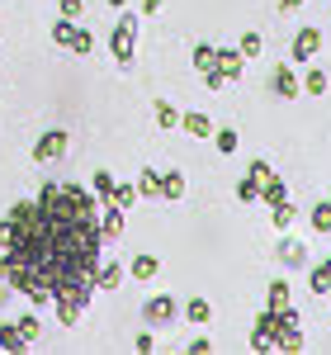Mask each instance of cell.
Instances as JSON below:
<instances>
[{"mask_svg":"<svg viewBox=\"0 0 331 355\" xmlns=\"http://www.w3.org/2000/svg\"><path fill=\"white\" fill-rule=\"evenodd\" d=\"M100 261V199L85 185L48 180L38 199H15L0 218V279L28 303H53L62 327H76L95 299Z\"/></svg>","mask_w":331,"mask_h":355,"instance_id":"obj_1","label":"cell"},{"mask_svg":"<svg viewBox=\"0 0 331 355\" xmlns=\"http://www.w3.org/2000/svg\"><path fill=\"white\" fill-rule=\"evenodd\" d=\"M251 346L256 351H303V322L289 308H265L256 318V331H251Z\"/></svg>","mask_w":331,"mask_h":355,"instance_id":"obj_2","label":"cell"},{"mask_svg":"<svg viewBox=\"0 0 331 355\" xmlns=\"http://www.w3.org/2000/svg\"><path fill=\"white\" fill-rule=\"evenodd\" d=\"M133 53H138V15H118L109 28V57L118 67H133Z\"/></svg>","mask_w":331,"mask_h":355,"instance_id":"obj_3","label":"cell"},{"mask_svg":"<svg viewBox=\"0 0 331 355\" xmlns=\"http://www.w3.org/2000/svg\"><path fill=\"white\" fill-rule=\"evenodd\" d=\"M66 147H71V133L48 128V133L33 142V162H57V157H66Z\"/></svg>","mask_w":331,"mask_h":355,"instance_id":"obj_4","label":"cell"},{"mask_svg":"<svg viewBox=\"0 0 331 355\" xmlns=\"http://www.w3.org/2000/svg\"><path fill=\"white\" fill-rule=\"evenodd\" d=\"M270 90H275V100H298L303 81L294 76V67H289V62H279L275 71H270Z\"/></svg>","mask_w":331,"mask_h":355,"instance_id":"obj_5","label":"cell"},{"mask_svg":"<svg viewBox=\"0 0 331 355\" xmlns=\"http://www.w3.org/2000/svg\"><path fill=\"white\" fill-rule=\"evenodd\" d=\"M317 53H322V28L303 24L298 33H294V62H312Z\"/></svg>","mask_w":331,"mask_h":355,"instance_id":"obj_6","label":"cell"},{"mask_svg":"<svg viewBox=\"0 0 331 355\" xmlns=\"http://www.w3.org/2000/svg\"><path fill=\"white\" fill-rule=\"evenodd\" d=\"M175 313H180V303L170 299V294H156V299H147V308H142V318H147L152 327H166V322H175Z\"/></svg>","mask_w":331,"mask_h":355,"instance_id":"obj_7","label":"cell"},{"mask_svg":"<svg viewBox=\"0 0 331 355\" xmlns=\"http://www.w3.org/2000/svg\"><path fill=\"white\" fill-rule=\"evenodd\" d=\"M213 71H218L222 81H237V76L247 71V57L237 53V48H218V57H213Z\"/></svg>","mask_w":331,"mask_h":355,"instance_id":"obj_8","label":"cell"},{"mask_svg":"<svg viewBox=\"0 0 331 355\" xmlns=\"http://www.w3.org/2000/svg\"><path fill=\"white\" fill-rule=\"evenodd\" d=\"M275 256H279V266H284V270H298V266H307V246L298 242V237H284V242L275 246Z\"/></svg>","mask_w":331,"mask_h":355,"instance_id":"obj_9","label":"cell"},{"mask_svg":"<svg viewBox=\"0 0 331 355\" xmlns=\"http://www.w3.org/2000/svg\"><path fill=\"white\" fill-rule=\"evenodd\" d=\"M123 266L118 261H100V270H95V294H114L118 284H123Z\"/></svg>","mask_w":331,"mask_h":355,"instance_id":"obj_10","label":"cell"},{"mask_svg":"<svg viewBox=\"0 0 331 355\" xmlns=\"http://www.w3.org/2000/svg\"><path fill=\"white\" fill-rule=\"evenodd\" d=\"M156 270H161V261H156L152 251H138V256H133V266H128V275L142 279V284H147V279H156Z\"/></svg>","mask_w":331,"mask_h":355,"instance_id":"obj_11","label":"cell"},{"mask_svg":"<svg viewBox=\"0 0 331 355\" xmlns=\"http://www.w3.org/2000/svg\"><path fill=\"white\" fill-rule=\"evenodd\" d=\"M100 232H105V242H114V237H123V209H114V204H105V209H100Z\"/></svg>","mask_w":331,"mask_h":355,"instance_id":"obj_12","label":"cell"},{"mask_svg":"<svg viewBox=\"0 0 331 355\" xmlns=\"http://www.w3.org/2000/svg\"><path fill=\"white\" fill-rule=\"evenodd\" d=\"M180 128H185L190 137H213V119H208V114H199V110H190L185 119H180Z\"/></svg>","mask_w":331,"mask_h":355,"instance_id":"obj_13","label":"cell"},{"mask_svg":"<svg viewBox=\"0 0 331 355\" xmlns=\"http://www.w3.org/2000/svg\"><path fill=\"white\" fill-rule=\"evenodd\" d=\"M28 346H33V341L19 331V322H5V327H0V351H28Z\"/></svg>","mask_w":331,"mask_h":355,"instance_id":"obj_14","label":"cell"},{"mask_svg":"<svg viewBox=\"0 0 331 355\" xmlns=\"http://www.w3.org/2000/svg\"><path fill=\"white\" fill-rule=\"evenodd\" d=\"M260 199H265V204H270V209H275V204H284V199H289V190H284V180H279L275 171H270V175H265V180H260Z\"/></svg>","mask_w":331,"mask_h":355,"instance_id":"obj_15","label":"cell"},{"mask_svg":"<svg viewBox=\"0 0 331 355\" xmlns=\"http://www.w3.org/2000/svg\"><path fill=\"white\" fill-rule=\"evenodd\" d=\"M307 284H312V294H322V299H331V256L322 261V266H312V275H307Z\"/></svg>","mask_w":331,"mask_h":355,"instance_id":"obj_16","label":"cell"},{"mask_svg":"<svg viewBox=\"0 0 331 355\" xmlns=\"http://www.w3.org/2000/svg\"><path fill=\"white\" fill-rule=\"evenodd\" d=\"M161 199H185V175L180 171H161Z\"/></svg>","mask_w":331,"mask_h":355,"instance_id":"obj_17","label":"cell"},{"mask_svg":"<svg viewBox=\"0 0 331 355\" xmlns=\"http://www.w3.org/2000/svg\"><path fill=\"white\" fill-rule=\"evenodd\" d=\"M260 48H265V38H260L256 28H247V33H242V43H237V53L247 57V62H256V57H260Z\"/></svg>","mask_w":331,"mask_h":355,"instance_id":"obj_18","label":"cell"},{"mask_svg":"<svg viewBox=\"0 0 331 355\" xmlns=\"http://www.w3.org/2000/svg\"><path fill=\"white\" fill-rule=\"evenodd\" d=\"M133 199H138V185H118V180H114V194L105 199V204H114V209H133Z\"/></svg>","mask_w":331,"mask_h":355,"instance_id":"obj_19","label":"cell"},{"mask_svg":"<svg viewBox=\"0 0 331 355\" xmlns=\"http://www.w3.org/2000/svg\"><path fill=\"white\" fill-rule=\"evenodd\" d=\"M138 194H142V199H161V171H142Z\"/></svg>","mask_w":331,"mask_h":355,"instance_id":"obj_20","label":"cell"},{"mask_svg":"<svg viewBox=\"0 0 331 355\" xmlns=\"http://www.w3.org/2000/svg\"><path fill=\"white\" fill-rule=\"evenodd\" d=\"M76 57H85L90 48H95V38H90V28H81V24H71V43H66Z\"/></svg>","mask_w":331,"mask_h":355,"instance_id":"obj_21","label":"cell"},{"mask_svg":"<svg viewBox=\"0 0 331 355\" xmlns=\"http://www.w3.org/2000/svg\"><path fill=\"white\" fill-rule=\"evenodd\" d=\"M237 142H242L237 128H213V147H218L222 157H232V152H237Z\"/></svg>","mask_w":331,"mask_h":355,"instance_id":"obj_22","label":"cell"},{"mask_svg":"<svg viewBox=\"0 0 331 355\" xmlns=\"http://www.w3.org/2000/svg\"><path fill=\"white\" fill-rule=\"evenodd\" d=\"M237 199H242V204H256V199H260V180H256L251 171L237 180Z\"/></svg>","mask_w":331,"mask_h":355,"instance_id":"obj_23","label":"cell"},{"mask_svg":"<svg viewBox=\"0 0 331 355\" xmlns=\"http://www.w3.org/2000/svg\"><path fill=\"white\" fill-rule=\"evenodd\" d=\"M185 318H190V322H208V318H213V303L208 299H190L185 303Z\"/></svg>","mask_w":331,"mask_h":355,"instance_id":"obj_24","label":"cell"},{"mask_svg":"<svg viewBox=\"0 0 331 355\" xmlns=\"http://www.w3.org/2000/svg\"><path fill=\"white\" fill-rule=\"evenodd\" d=\"M152 114H156V123H161V128H180V114H175V105L156 100V105H152Z\"/></svg>","mask_w":331,"mask_h":355,"instance_id":"obj_25","label":"cell"},{"mask_svg":"<svg viewBox=\"0 0 331 355\" xmlns=\"http://www.w3.org/2000/svg\"><path fill=\"white\" fill-rule=\"evenodd\" d=\"M265 308H289V279H275L270 294H265Z\"/></svg>","mask_w":331,"mask_h":355,"instance_id":"obj_26","label":"cell"},{"mask_svg":"<svg viewBox=\"0 0 331 355\" xmlns=\"http://www.w3.org/2000/svg\"><path fill=\"white\" fill-rule=\"evenodd\" d=\"M270 223H275L279 232H284V227H294V204H289V199H284V204H275V209H270Z\"/></svg>","mask_w":331,"mask_h":355,"instance_id":"obj_27","label":"cell"},{"mask_svg":"<svg viewBox=\"0 0 331 355\" xmlns=\"http://www.w3.org/2000/svg\"><path fill=\"white\" fill-rule=\"evenodd\" d=\"M213 57H218L213 43H199V48H194V67H199V71H213Z\"/></svg>","mask_w":331,"mask_h":355,"instance_id":"obj_28","label":"cell"},{"mask_svg":"<svg viewBox=\"0 0 331 355\" xmlns=\"http://www.w3.org/2000/svg\"><path fill=\"white\" fill-rule=\"evenodd\" d=\"M303 90H307V95H327V71H317V67H312V71L303 76Z\"/></svg>","mask_w":331,"mask_h":355,"instance_id":"obj_29","label":"cell"},{"mask_svg":"<svg viewBox=\"0 0 331 355\" xmlns=\"http://www.w3.org/2000/svg\"><path fill=\"white\" fill-rule=\"evenodd\" d=\"M90 190H95V199H109V194H114V175H109V171H95Z\"/></svg>","mask_w":331,"mask_h":355,"instance_id":"obj_30","label":"cell"},{"mask_svg":"<svg viewBox=\"0 0 331 355\" xmlns=\"http://www.w3.org/2000/svg\"><path fill=\"white\" fill-rule=\"evenodd\" d=\"M312 232H331V204H327V199L312 209Z\"/></svg>","mask_w":331,"mask_h":355,"instance_id":"obj_31","label":"cell"},{"mask_svg":"<svg viewBox=\"0 0 331 355\" xmlns=\"http://www.w3.org/2000/svg\"><path fill=\"white\" fill-rule=\"evenodd\" d=\"M71 24H76V19H62V24H53V43H57V48H66V43H71Z\"/></svg>","mask_w":331,"mask_h":355,"instance_id":"obj_32","label":"cell"},{"mask_svg":"<svg viewBox=\"0 0 331 355\" xmlns=\"http://www.w3.org/2000/svg\"><path fill=\"white\" fill-rule=\"evenodd\" d=\"M57 5H62V19H81V15H85L81 0H57Z\"/></svg>","mask_w":331,"mask_h":355,"instance_id":"obj_33","label":"cell"},{"mask_svg":"<svg viewBox=\"0 0 331 355\" xmlns=\"http://www.w3.org/2000/svg\"><path fill=\"white\" fill-rule=\"evenodd\" d=\"M19 331H24L28 341H38V318H33V313H24V318H19Z\"/></svg>","mask_w":331,"mask_h":355,"instance_id":"obj_34","label":"cell"},{"mask_svg":"<svg viewBox=\"0 0 331 355\" xmlns=\"http://www.w3.org/2000/svg\"><path fill=\"white\" fill-rule=\"evenodd\" d=\"M138 10H142V15H156V10H161V0H138Z\"/></svg>","mask_w":331,"mask_h":355,"instance_id":"obj_35","label":"cell"},{"mask_svg":"<svg viewBox=\"0 0 331 355\" xmlns=\"http://www.w3.org/2000/svg\"><path fill=\"white\" fill-rule=\"evenodd\" d=\"M298 5H303V0H279V10H284V15H294Z\"/></svg>","mask_w":331,"mask_h":355,"instance_id":"obj_36","label":"cell"},{"mask_svg":"<svg viewBox=\"0 0 331 355\" xmlns=\"http://www.w3.org/2000/svg\"><path fill=\"white\" fill-rule=\"evenodd\" d=\"M109 5H114V10H123V0H109Z\"/></svg>","mask_w":331,"mask_h":355,"instance_id":"obj_37","label":"cell"},{"mask_svg":"<svg viewBox=\"0 0 331 355\" xmlns=\"http://www.w3.org/2000/svg\"><path fill=\"white\" fill-rule=\"evenodd\" d=\"M327 204H331V199H327Z\"/></svg>","mask_w":331,"mask_h":355,"instance_id":"obj_38","label":"cell"}]
</instances>
